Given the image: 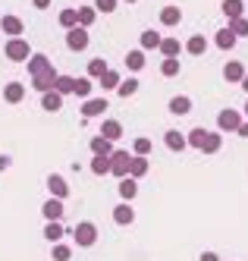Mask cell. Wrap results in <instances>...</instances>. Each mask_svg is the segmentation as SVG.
I'll return each mask as SVG.
<instances>
[{
  "label": "cell",
  "mask_w": 248,
  "mask_h": 261,
  "mask_svg": "<svg viewBox=\"0 0 248 261\" xmlns=\"http://www.w3.org/2000/svg\"><path fill=\"white\" fill-rule=\"evenodd\" d=\"M4 54H7V60H13V63H25L32 57V47H29L25 38H10L7 47H4Z\"/></svg>",
  "instance_id": "cell-1"
},
{
  "label": "cell",
  "mask_w": 248,
  "mask_h": 261,
  "mask_svg": "<svg viewBox=\"0 0 248 261\" xmlns=\"http://www.w3.org/2000/svg\"><path fill=\"white\" fill-rule=\"evenodd\" d=\"M75 242H79L82 249L94 246V242H98V227H94L91 220H82V223H75Z\"/></svg>",
  "instance_id": "cell-2"
},
{
  "label": "cell",
  "mask_w": 248,
  "mask_h": 261,
  "mask_svg": "<svg viewBox=\"0 0 248 261\" xmlns=\"http://www.w3.org/2000/svg\"><path fill=\"white\" fill-rule=\"evenodd\" d=\"M88 44H91V38H88V29L75 25V29H69V32H66V47H69V50H75V54H79V50H85Z\"/></svg>",
  "instance_id": "cell-3"
},
{
  "label": "cell",
  "mask_w": 248,
  "mask_h": 261,
  "mask_svg": "<svg viewBox=\"0 0 248 261\" xmlns=\"http://www.w3.org/2000/svg\"><path fill=\"white\" fill-rule=\"evenodd\" d=\"M217 126H220V133H239V126H242V114H239V110H220Z\"/></svg>",
  "instance_id": "cell-4"
},
{
  "label": "cell",
  "mask_w": 248,
  "mask_h": 261,
  "mask_svg": "<svg viewBox=\"0 0 248 261\" xmlns=\"http://www.w3.org/2000/svg\"><path fill=\"white\" fill-rule=\"evenodd\" d=\"M57 76H60V72H57L53 66H50L47 72H38V76H32V88H35V91H41V95H44V91H53Z\"/></svg>",
  "instance_id": "cell-5"
},
{
  "label": "cell",
  "mask_w": 248,
  "mask_h": 261,
  "mask_svg": "<svg viewBox=\"0 0 248 261\" xmlns=\"http://www.w3.org/2000/svg\"><path fill=\"white\" fill-rule=\"evenodd\" d=\"M129 161H132L129 151H113V154H110V173L120 176V179L129 176Z\"/></svg>",
  "instance_id": "cell-6"
},
{
  "label": "cell",
  "mask_w": 248,
  "mask_h": 261,
  "mask_svg": "<svg viewBox=\"0 0 248 261\" xmlns=\"http://www.w3.org/2000/svg\"><path fill=\"white\" fill-rule=\"evenodd\" d=\"M104 110H110L107 98H88V101L82 104V117H85V120H94V117H101Z\"/></svg>",
  "instance_id": "cell-7"
},
{
  "label": "cell",
  "mask_w": 248,
  "mask_h": 261,
  "mask_svg": "<svg viewBox=\"0 0 248 261\" xmlns=\"http://www.w3.org/2000/svg\"><path fill=\"white\" fill-rule=\"evenodd\" d=\"M47 189H50V198H60V201H63V198L69 195V182H66L60 173H50V176H47Z\"/></svg>",
  "instance_id": "cell-8"
},
{
  "label": "cell",
  "mask_w": 248,
  "mask_h": 261,
  "mask_svg": "<svg viewBox=\"0 0 248 261\" xmlns=\"http://www.w3.org/2000/svg\"><path fill=\"white\" fill-rule=\"evenodd\" d=\"M0 32L10 35V38H19V35L25 32V25H22V19H19V16H4V19H0Z\"/></svg>",
  "instance_id": "cell-9"
},
{
  "label": "cell",
  "mask_w": 248,
  "mask_h": 261,
  "mask_svg": "<svg viewBox=\"0 0 248 261\" xmlns=\"http://www.w3.org/2000/svg\"><path fill=\"white\" fill-rule=\"evenodd\" d=\"M113 220H117L120 227H129V223L135 220V211H132V201H120L117 208H113Z\"/></svg>",
  "instance_id": "cell-10"
},
{
  "label": "cell",
  "mask_w": 248,
  "mask_h": 261,
  "mask_svg": "<svg viewBox=\"0 0 248 261\" xmlns=\"http://www.w3.org/2000/svg\"><path fill=\"white\" fill-rule=\"evenodd\" d=\"M163 142H167L170 151H185V148H188V142H185V136L179 133V129H167V133H163Z\"/></svg>",
  "instance_id": "cell-11"
},
{
  "label": "cell",
  "mask_w": 248,
  "mask_h": 261,
  "mask_svg": "<svg viewBox=\"0 0 248 261\" xmlns=\"http://www.w3.org/2000/svg\"><path fill=\"white\" fill-rule=\"evenodd\" d=\"M29 63V76H38V72H47L53 63H50V57H44V54H32V57L25 60Z\"/></svg>",
  "instance_id": "cell-12"
},
{
  "label": "cell",
  "mask_w": 248,
  "mask_h": 261,
  "mask_svg": "<svg viewBox=\"0 0 248 261\" xmlns=\"http://www.w3.org/2000/svg\"><path fill=\"white\" fill-rule=\"evenodd\" d=\"M22 98H25V85L22 82H7L4 85V101L7 104H19Z\"/></svg>",
  "instance_id": "cell-13"
},
{
  "label": "cell",
  "mask_w": 248,
  "mask_h": 261,
  "mask_svg": "<svg viewBox=\"0 0 248 261\" xmlns=\"http://www.w3.org/2000/svg\"><path fill=\"white\" fill-rule=\"evenodd\" d=\"M170 114H176V117L192 114V98H188V95H176V98H170Z\"/></svg>",
  "instance_id": "cell-14"
},
{
  "label": "cell",
  "mask_w": 248,
  "mask_h": 261,
  "mask_svg": "<svg viewBox=\"0 0 248 261\" xmlns=\"http://www.w3.org/2000/svg\"><path fill=\"white\" fill-rule=\"evenodd\" d=\"M41 214L47 217V220H60L66 211H63V201L60 198H47L44 204H41Z\"/></svg>",
  "instance_id": "cell-15"
},
{
  "label": "cell",
  "mask_w": 248,
  "mask_h": 261,
  "mask_svg": "<svg viewBox=\"0 0 248 261\" xmlns=\"http://www.w3.org/2000/svg\"><path fill=\"white\" fill-rule=\"evenodd\" d=\"M41 110H47V114L63 110V95H57V91H44V95H41Z\"/></svg>",
  "instance_id": "cell-16"
},
{
  "label": "cell",
  "mask_w": 248,
  "mask_h": 261,
  "mask_svg": "<svg viewBox=\"0 0 248 261\" xmlns=\"http://www.w3.org/2000/svg\"><path fill=\"white\" fill-rule=\"evenodd\" d=\"M179 22H182V10H179V7H163V10H160V25L173 29V25H179Z\"/></svg>",
  "instance_id": "cell-17"
},
{
  "label": "cell",
  "mask_w": 248,
  "mask_h": 261,
  "mask_svg": "<svg viewBox=\"0 0 248 261\" xmlns=\"http://www.w3.org/2000/svg\"><path fill=\"white\" fill-rule=\"evenodd\" d=\"M101 136H104L107 142H117V139L123 136V123H120V120H104V123H101Z\"/></svg>",
  "instance_id": "cell-18"
},
{
  "label": "cell",
  "mask_w": 248,
  "mask_h": 261,
  "mask_svg": "<svg viewBox=\"0 0 248 261\" xmlns=\"http://www.w3.org/2000/svg\"><path fill=\"white\" fill-rule=\"evenodd\" d=\"M148 170H151L148 158H135V154H132V161H129V176H132V179H142Z\"/></svg>",
  "instance_id": "cell-19"
},
{
  "label": "cell",
  "mask_w": 248,
  "mask_h": 261,
  "mask_svg": "<svg viewBox=\"0 0 248 261\" xmlns=\"http://www.w3.org/2000/svg\"><path fill=\"white\" fill-rule=\"evenodd\" d=\"M220 145H223V136H220V133H207L198 151H204V154H217V151H220Z\"/></svg>",
  "instance_id": "cell-20"
},
{
  "label": "cell",
  "mask_w": 248,
  "mask_h": 261,
  "mask_svg": "<svg viewBox=\"0 0 248 261\" xmlns=\"http://www.w3.org/2000/svg\"><path fill=\"white\" fill-rule=\"evenodd\" d=\"M242 76H245V66L239 60H230V63L223 66V79L226 82H242Z\"/></svg>",
  "instance_id": "cell-21"
},
{
  "label": "cell",
  "mask_w": 248,
  "mask_h": 261,
  "mask_svg": "<svg viewBox=\"0 0 248 261\" xmlns=\"http://www.w3.org/2000/svg\"><path fill=\"white\" fill-rule=\"evenodd\" d=\"M91 154H98V158H110V154H113V142H107L104 136H94V139H91Z\"/></svg>",
  "instance_id": "cell-22"
},
{
  "label": "cell",
  "mask_w": 248,
  "mask_h": 261,
  "mask_svg": "<svg viewBox=\"0 0 248 261\" xmlns=\"http://www.w3.org/2000/svg\"><path fill=\"white\" fill-rule=\"evenodd\" d=\"M120 195H123V201H132V198L139 195V179L123 176V179H120Z\"/></svg>",
  "instance_id": "cell-23"
},
{
  "label": "cell",
  "mask_w": 248,
  "mask_h": 261,
  "mask_svg": "<svg viewBox=\"0 0 248 261\" xmlns=\"http://www.w3.org/2000/svg\"><path fill=\"white\" fill-rule=\"evenodd\" d=\"M204 50H207V38H204V35H192V38L185 41V54H192V57H201Z\"/></svg>",
  "instance_id": "cell-24"
},
{
  "label": "cell",
  "mask_w": 248,
  "mask_h": 261,
  "mask_svg": "<svg viewBox=\"0 0 248 261\" xmlns=\"http://www.w3.org/2000/svg\"><path fill=\"white\" fill-rule=\"evenodd\" d=\"M75 16H79V25L82 29H91L94 19H98V10H94V7H79V10H75Z\"/></svg>",
  "instance_id": "cell-25"
},
{
  "label": "cell",
  "mask_w": 248,
  "mask_h": 261,
  "mask_svg": "<svg viewBox=\"0 0 248 261\" xmlns=\"http://www.w3.org/2000/svg\"><path fill=\"white\" fill-rule=\"evenodd\" d=\"M163 57H179V50H182V44H179V38H160V47H157Z\"/></svg>",
  "instance_id": "cell-26"
},
{
  "label": "cell",
  "mask_w": 248,
  "mask_h": 261,
  "mask_svg": "<svg viewBox=\"0 0 248 261\" xmlns=\"http://www.w3.org/2000/svg\"><path fill=\"white\" fill-rule=\"evenodd\" d=\"M214 41H217V47H220V50H233V47H236V35H233L230 29H220Z\"/></svg>",
  "instance_id": "cell-27"
},
{
  "label": "cell",
  "mask_w": 248,
  "mask_h": 261,
  "mask_svg": "<svg viewBox=\"0 0 248 261\" xmlns=\"http://www.w3.org/2000/svg\"><path fill=\"white\" fill-rule=\"evenodd\" d=\"M66 233H63V223L60 220H47V227H44V239H50V242H60Z\"/></svg>",
  "instance_id": "cell-28"
},
{
  "label": "cell",
  "mask_w": 248,
  "mask_h": 261,
  "mask_svg": "<svg viewBox=\"0 0 248 261\" xmlns=\"http://www.w3.org/2000/svg\"><path fill=\"white\" fill-rule=\"evenodd\" d=\"M139 85H142L139 79H132V76H129V79H123V82L117 85V95H120V98H132V95L139 91Z\"/></svg>",
  "instance_id": "cell-29"
},
{
  "label": "cell",
  "mask_w": 248,
  "mask_h": 261,
  "mask_svg": "<svg viewBox=\"0 0 248 261\" xmlns=\"http://www.w3.org/2000/svg\"><path fill=\"white\" fill-rule=\"evenodd\" d=\"M220 10H223L226 19H239V16H242V0H223Z\"/></svg>",
  "instance_id": "cell-30"
},
{
  "label": "cell",
  "mask_w": 248,
  "mask_h": 261,
  "mask_svg": "<svg viewBox=\"0 0 248 261\" xmlns=\"http://www.w3.org/2000/svg\"><path fill=\"white\" fill-rule=\"evenodd\" d=\"M157 47H160V35L154 29L142 32V50H157Z\"/></svg>",
  "instance_id": "cell-31"
},
{
  "label": "cell",
  "mask_w": 248,
  "mask_h": 261,
  "mask_svg": "<svg viewBox=\"0 0 248 261\" xmlns=\"http://www.w3.org/2000/svg\"><path fill=\"white\" fill-rule=\"evenodd\" d=\"M120 82H123V79H120V72H117V69H107V72H104V76L98 79V85H101L104 91H110V88H117Z\"/></svg>",
  "instance_id": "cell-32"
},
{
  "label": "cell",
  "mask_w": 248,
  "mask_h": 261,
  "mask_svg": "<svg viewBox=\"0 0 248 261\" xmlns=\"http://www.w3.org/2000/svg\"><path fill=\"white\" fill-rule=\"evenodd\" d=\"M72 85H75V76H57L53 91L57 95H72Z\"/></svg>",
  "instance_id": "cell-33"
},
{
  "label": "cell",
  "mask_w": 248,
  "mask_h": 261,
  "mask_svg": "<svg viewBox=\"0 0 248 261\" xmlns=\"http://www.w3.org/2000/svg\"><path fill=\"white\" fill-rule=\"evenodd\" d=\"M126 66H129L132 72H139V69L145 66V50H129V54H126Z\"/></svg>",
  "instance_id": "cell-34"
},
{
  "label": "cell",
  "mask_w": 248,
  "mask_h": 261,
  "mask_svg": "<svg viewBox=\"0 0 248 261\" xmlns=\"http://www.w3.org/2000/svg\"><path fill=\"white\" fill-rule=\"evenodd\" d=\"M179 69H182V66H179V60H176V57H163V63H160V72H163L167 79L179 76Z\"/></svg>",
  "instance_id": "cell-35"
},
{
  "label": "cell",
  "mask_w": 248,
  "mask_h": 261,
  "mask_svg": "<svg viewBox=\"0 0 248 261\" xmlns=\"http://www.w3.org/2000/svg\"><path fill=\"white\" fill-rule=\"evenodd\" d=\"M91 88H94V85H91V79H75L72 95H79L82 101H88V98H91Z\"/></svg>",
  "instance_id": "cell-36"
},
{
  "label": "cell",
  "mask_w": 248,
  "mask_h": 261,
  "mask_svg": "<svg viewBox=\"0 0 248 261\" xmlns=\"http://www.w3.org/2000/svg\"><path fill=\"white\" fill-rule=\"evenodd\" d=\"M151 148H154V142L145 139V136L132 142V151H135V158H148V154H151Z\"/></svg>",
  "instance_id": "cell-37"
},
{
  "label": "cell",
  "mask_w": 248,
  "mask_h": 261,
  "mask_svg": "<svg viewBox=\"0 0 248 261\" xmlns=\"http://www.w3.org/2000/svg\"><path fill=\"white\" fill-rule=\"evenodd\" d=\"M72 258V249L66 242H53V252H50V261H69Z\"/></svg>",
  "instance_id": "cell-38"
},
{
  "label": "cell",
  "mask_w": 248,
  "mask_h": 261,
  "mask_svg": "<svg viewBox=\"0 0 248 261\" xmlns=\"http://www.w3.org/2000/svg\"><path fill=\"white\" fill-rule=\"evenodd\" d=\"M91 173L107 176V173H110V158H98V154H94V158H91Z\"/></svg>",
  "instance_id": "cell-39"
},
{
  "label": "cell",
  "mask_w": 248,
  "mask_h": 261,
  "mask_svg": "<svg viewBox=\"0 0 248 261\" xmlns=\"http://www.w3.org/2000/svg\"><path fill=\"white\" fill-rule=\"evenodd\" d=\"M57 19H60V25H63L66 32L79 25V16H75V10H60V16H57Z\"/></svg>",
  "instance_id": "cell-40"
},
{
  "label": "cell",
  "mask_w": 248,
  "mask_h": 261,
  "mask_svg": "<svg viewBox=\"0 0 248 261\" xmlns=\"http://www.w3.org/2000/svg\"><path fill=\"white\" fill-rule=\"evenodd\" d=\"M107 69H110V66H107V60H101V57H98V60H91V63H88V76H91V79H101Z\"/></svg>",
  "instance_id": "cell-41"
},
{
  "label": "cell",
  "mask_w": 248,
  "mask_h": 261,
  "mask_svg": "<svg viewBox=\"0 0 248 261\" xmlns=\"http://www.w3.org/2000/svg\"><path fill=\"white\" fill-rule=\"evenodd\" d=\"M226 29H230L236 38H242V35H248V19H245V16H239V19H230V25H226Z\"/></svg>",
  "instance_id": "cell-42"
},
{
  "label": "cell",
  "mask_w": 248,
  "mask_h": 261,
  "mask_svg": "<svg viewBox=\"0 0 248 261\" xmlns=\"http://www.w3.org/2000/svg\"><path fill=\"white\" fill-rule=\"evenodd\" d=\"M204 136H207V129L204 126H198V129H192V133H188V145H192V148H201V142H204Z\"/></svg>",
  "instance_id": "cell-43"
},
{
  "label": "cell",
  "mask_w": 248,
  "mask_h": 261,
  "mask_svg": "<svg viewBox=\"0 0 248 261\" xmlns=\"http://www.w3.org/2000/svg\"><path fill=\"white\" fill-rule=\"evenodd\" d=\"M117 4H120V0H94V10H98V13H113Z\"/></svg>",
  "instance_id": "cell-44"
},
{
  "label": "cell",
  "mask_w": 248,
  "mask_h": 261,
  "mask_svg": "<svg viewBox=\"0 0 248 261\" xmlns=\"http://www.w3.org/2000/svg\"><path fill=\"white\" fill-rule=\"evenodd\" d=\"M10 167H13V158H10V154H0V173L10 170Z\"/></svg>",
  "instance_id": "cell-45"
},
{
  "label": "cell",
  "mask_w": 248,
  "mask_h": 261,
  "mask_svg": "<svg viewBox=\"0 0 248 261\" xmlns=\"http://www.w3.org/2000/svg\"><path fill=\"white\" fill-rule=\"evenodd\" d=\"M50 4H53V0H32V7H35V10H47Z\"/></svg>",
  "instance_id": "cell-46"
},
{
  "label": "cell",
  "mask_w": 248,
  "mask_h": 261,
  "mask_svg": "<svg viewBox=\"0 0 248 261\" xmlns=\"http://www.w3.org/2000/svg\"><path fill=\"white\" fill-rule=\"evenodd\" d=\"M198 261H220V258H217V252H201Z\"/></svg>",
  "instance_id": "cell-47"
},
{
  "label": "cell",
  "mask_w": 248,
  "mask_h": 261,
  "mask_svg": "<svg viewBox=\"0 0 248 261\" xmlns=\"http://www.w3.org/2000/svg\"><path fill=\"white\" fill-rule=\"evenodd\" d=\"M239 136H242V139H248V120H242V126H239Z\"/></svg>",
  "instance_id": "cell-48"
},
{
  "label": "cell",
  "mask_w": 248,
  "mask_h": 261,
  "mask_svg": "<svg viewBox=\"0 0 248 261\" xmlns=\"http://www.w3.org/2000/svg\"><path fill=\"white\" fill-rule=\"evenodd\" d=\"M242 88L248 91V72H245V76H242Z\"/></svg>",
  "instance_id": "cell-49"
},
{
  "label": "cell",
  "mask_w": 248,
  "mask_h": 261,
  "mask_svg": "<svg viewBox=\"0 0 248 261\" xmlns=\"http://www.w3.org/2000/svg\"><path fill=\"white\" fill-rule=\"evenodd\" d=\"M126 4H139V0H126Z\"/></svg>",
  "instance_id": "cell-50"
},
{
  "label": "cell",
  "mask_w": 248,
  "mask_h": 261,
  "mask_svg": "<svg viewBox=\"0 0 248 261\" xmlns=\"http://www.w3.org/2000/svg\"><path fill=\"white\" fill-rule=\"evenodd\" d=\"M245 114H248V104H245Z\"/></svg>",
  "instance_id": "cell-51"
}]
</instances>
